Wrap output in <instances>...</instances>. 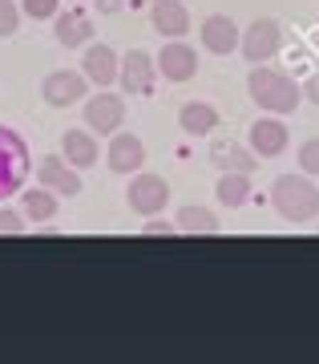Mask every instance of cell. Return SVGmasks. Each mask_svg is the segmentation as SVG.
<instances>
[{
  "instance_id": "obj_1",
  "label": "cell",
  "mask_w": 319,
  "mask_h": 364,
  "mask_svg": "<svg viewBox=\"0 0 319 364\" xmlns=\"http://www.w3.org/2000/svg\"><path fill=\"white\" fill-rule=\"evenodd\" d=\"M247 93H251V102H255L263 114H275V117L295 114L299 102H303L299 81H295L291 73L275 69V65H251V73H247Z\"/></svg>"
},
{
  "instance_id": "obj_2",
  "label": "cell",
  "mask_w": 319,
  "mask_h": 364,
  "mask_svg": "<svg viewBox=\"0 0 319 364\" xmlns=\"http://www.w3.org/2000/svg\"><path fill=\"white\" fill-rule=\"evenodd\" d=\"M271 207L283 223H315L319 219V186L311 174H279L271 182Z\"/></svg>"
},
{
  "instance_id": "obj_3",
  "label": "cell",
  "mask_w": 319,
  "mask_h": 364,
  "mask_svg": "<svg viewBox=\"0 0 319 364\" xmlns=\"http://www.w3.org/2000/svg\"><path fill=\"white\" fill-rule=\"evenodd\" d=\"M33 170V154L28 142L13 126H0V203H9L13 195H21Z\"/></svg>"
},
{
  "instance_id": "obj_4",
  "label": "cell",
  "mask_w": 319,
  "mask_h": 364,
  "mask_svg": "<svg viewBox=\"0 0 319 364\" xmlns=\"http://www.w3.org/2000/svg\"><path fill=\"white\" fill-rule=\"evenodd\" d=\"M279 49H283V28H279L275 16H255V21L243 28V37H239V53H243V61H251V65L275 61Z\"/></svg>"
},
{
  "instance_id": "obj_5",
  "label": "cell",
  "mask_w": 319,
  "mask_h": 364,
  "mask_svg": "<svg viewBox=\"0 0 319 364\" xmlns=\"http://www.w3.org/2000/svg\"><path fill=\"white\" fill-rule=\"evenodd\" d=\"M126 203L134 215H141V219H150V215H162L170 203V182L162 178V174H146V170H138V174H129V186H126Z\"/></svg>"
},
{
  "instance_id": "obj_6",
  "label": "cell",
  "mask_w": 319,
  "mask_h": 364,
  "mask_svg": "<svg viewBox=\"0 0 319 364\" xmlns=\"http://www.w3.org/2000/svg\"><path fill=\"white\" fill-rule=\"evenodd\" d=\"M85 93H90V81H85L81 69H53V73H45V81H40V97H45V105H53V109L81 105Z\"/></svg>"
},
{
  "instance_id": "obj_7",
  "label": "cell",
  "mask_w": 319,
  "mask_h": 364,
  "mask_svg": "<svg viewBox=\"0 0 319 364\" xmlns=\"http://www.w3.org/2000/svg\"><path fill=\"white\" fill-rule=\"evenodd\" d=\"M126 126V97L121 93H93L85 97V130H93L97 138H109Z\"/></svg>"
},
{
  "instance_id": "obj_8",
  "label": "cell",
  "mask_w": 319,
  "mask_h": 364,
  "mask_svg": "<svg viewBox=\"0 0 319 364\" xmlns=\"http://www.w3.org/2000/svg\"><path fill=\"white\" fill-rule=\"evenodd\" d=\"M153 81H158V61H153V53H146V49L121 53V65H117V85H121V93L146 97V93L153 90Z\"/></svg>"
},
{
  "instance_id": "obj_9",
  "label": "cell",
  "mask_w": 319,
  "mask_h": 364,
  "mask_svg": "<svg viewBox=\"0 0 319 364\" xmlns=\"http://www.w3.org/2000/svg\"><path fill=\"white\" fill-rule=\"evenodd\" d=\"M247 146L255 150V158H279L287 146H291V134L283 126V117L275 114H263L251 122V130H247Z\"/></svg>"
},
{
  "instance_id": "obj_10",
  "label": "cell",
  "mask_w": 319,
  "mask_h": 364,
  "mask_svg": "<svg viewBox=\"0 0 319 364\" xmlns=\"http://www.w3.org/2000/svg\"><path fill=\"white\" fill-rule=\"evenodd\" d=\"M105 166L114 170V174H138L146 166V142H141L138 134H126L117 130L109 134V146H105Z\"/></svg>"
},
{
  "instance_id": "obj_11",
  "label": "cell",
  "mask_w": 319,
  "mask_h": 364,
  "mask_svg": "<svg viewBox=\"0 0 319 364\" xmlns=\"http://www.w3.org/2000/svg\"><path fill=\"white\" fill-rule=\"evenodd\" d=\"M153 61H158V77L174 81V85H186V81H194V73H198V53H194L186 41H166Z\"/></svg>"
},
{
  "instance_id": "obj_12",
  "label": "cell",
  "mask_w": 319,
  "mask_h": 364,
  "mask_svg": "<svg viewBox=\"0 0 319 364\" xmlns=\"http://www.w3.org/2000/svg\"><path fill=\"white\" fill-rule=\"evenodd\" d=\"M37 182L49 186L53 195H61V198L81 195V170H73L61 154H40L37 158Z\"/></svg>"
},
{
  "instance_id": "obj_13",
  "label": "cell",
  "mask_w": 319,
  "mask_h": 364,
  "mask_svg": "<svg viewBox=\"0 0 319 364\" xmlns=\"http://www.w3.org/2000/svg\"><path fill=\"white\" fill-rule=\"evenodd\" d=\"M117 65H121V57H117L109 45H85V53H81V73H85V81L90 85H97V90H109V85H117Z\"/></svg>"
},
{
  "instance_id": "obj_14",
  "label": "cell",
  "mask_w": 319,
  "mask_h": 364,
  "mask_svg": "<svg viewBox=\"0 0 319 364\" xmlns=\"http://www.w3.org/2000/svg\"><path fill=\"white\" fill-rule=\"evenodd\" d=\"M150 25L158 37L182 41L190 33V9H186V0H150Z\"/></svg>"
},
{
  "instance_id": "obj_15",
  "label": "cell",
  "mask_w": 319,
  "mask_h": 364,
  "mask_svg": "<svg viewBox=\"0 0 319 364\" xmlns=\"http://www.w3.org/2000/svg\"><path fill=\"white\" fill-rule=\"evenodd\" d=\"M198 37H202V49L215 53V57H230V53L239 49V37H243V28L234 25L227 13H210L198 28Z\"/></svg>"
},
{
  "instance_id": "obj_16",
  "label": "cell",
  "mask_w": 319,
  "mask_h": 364,
  "mask_svg": "<svg viewBox=\"0 0 319 364\" xmlns=\"http://www.w3.org/2000/svg\"><path fill=\"white\" fill-rule=\"evenodd\" d=\"M93 16L85 13V9H65V13L53 16V37H57V45H65V49H85L93 41Z\"/></svg>"
},
{
  "instance_id": "obj_17",
  "label": "cell",
  "mask_w": 319,
  "mask_h": 364,
  "mask_svg": "<svg viewBox=\"0 0 319 364\" xmlns=\"http://www.w3.org/2000/svg\"><path fill=\"white\" fill-rule=\"evenodd\" d=\"M61 158H65L73 170L97 166V158H102L97 134H93V130H65V134H61Z\"/></svg>"
},
{
  "instance_id": "obj_18",
  "label": "cell",
  "mask_w": 319,
  "mask_h": 364,
  "mask_svg": "<svg viewBox=\"0 0 319 364\" xmlns=\"http://www.w3.org/2000/svg\"><path fill=\"white\" fill-rule=\"evenodd\" d=\"M178 126L186 138H210L222 126V117H218V109L210 102H186L178 109Z\"/></svg>"
},
{
  "instance_id": "obj_19",
  "label": "cell",
  "mask_w": 319,
  "mask_h": 364,
  "mask_svg": "<svg viewBox=\"0 0 319 364\" xmlns=\"http://www.w3.org/2000/svg\"><path fill=\"white\" fill-rule=\"evenodd\" d=\"M215 198H218L227 210L247 207V203H251V174H243V170H218Z\"/></svg>"
},
{
  "instance_id": "obj_20",
  "label": "cell",
  "mask_w": 319,
  "mask_h": 364,
  "mask_svg": "<svg viewBox=\"0 0 319 364\" xmlns=\"http://www.w3.org/2000/svg\"><path fill=\"white\" fill-rule=\"evenodd\" d=\"M210 162H215L218 170H243V174H251V170L259 166V158H255V150H251V146L222 142V138L210 146Z\"/></svg>"
},
{
  "instance_id": "obj_21",
  "label": "cell",
  "mask_w": 319,
  "mask_h": 364,
  "mask_svg": "<svg viewBox=\"0 0 319 364\" xmlns=\"http://www.w3.org/2000/svg\"><path fill=\"white\" fill-rule=\"evenodd\" d=\"M57 210H61V195H53L49 186H40L37 191H21V215L33 223H49L57 219Z\"/></svg>"
},
{
  "instance_id": "obj_22",
  "label": "cell",
  "mask_w": 319,
  "mask_h": 364,
  "mask_svg": "<svg viewBox=\"0 0 319 364\" xmlns=\"http://www.w3.org/2000/svg\"><path fill=\"white\" fill-rule=\"evenodd\" d=\"M174 227H178V235H218L222 231L218 215L206 210V207H182L178 215H174Z\"/></svg>"
},
{
  "instance_id": "obj_23",
  "label": "cell",
  "mask_w": 319,
  "mask_h": 364,
  "mask_svg": "<svg viewBox=\"0 0 319 364\" xmlns=\"http://www.w3.org/2000/svg\"><path fill=\"white\" fill-rule=\"evenodd\" d=\"M21 4L16 0H0V41L16 37V28H21Z\"/></svg>"
},
{
  "instance_id": "obj_24",
  "label": "cell",
  "mask_w": 319,
  "mask_h": 364,
  "mask_svg": "<svg viewBox=\"0 0 319 364\" xmlns=\"http://www.w3.org/2000/svg\"><path fill=\"white\" fill-rule=\"evenodd\" d=\"M21 13L33 16V21H53L61 13V0H21Z\"/></svg>"
},
{
  "instance_id": "obj_25",
  "label": "cell",
  "mask_w": 319,
  "mask_h": 364,
  "mask_svg": "<svg viewBox=\"0 0 319 364\" xmlns=\"http://www.w3.org/2000/svg\"><path fill=\"white\" fill-rule=\"evenodd\" d=\"M25 231H28L25 215H21V210H13V207H4V203H0V235H25Z\"/></svg>"
},
{
  "instance_id": "obj_26",
  "label": "cell",
  "mask_w": 319,
  "mask_h": 364,
  "mask_svg": "<svg viewBox=\"0 0 319 364\" xmlns=\"http://www.w3.org/2000/svg\"><path fill=\"white\" fill-rule=\"evenodd\" d=\"M299 170L303 174H319V138H307L299 146Z\"/></svg>"
},
{
  "instance_id": "obj_27",
  "label": "cell",
  "mask_w": 319,
  "mask_h": 364,
  "mask_svg": "<svg viewBox=\"0 0 319 364\" xmlns=\"http://www.w3.org/2000/svg\"><path fill=\"white\" fill-rule=\"evenodd\" d=\"M141 235H146V239H153V235H178V227H174V223H158V215H150V223L141 227Z\"/></svg>"
},
{
  "instance_id": "obj_28",
  "label": "cell",
  "mask_w": 319,
  "mask_h": 364,
  "mask_svg": "<svg viewBox=\"0 0 319 364\" xmlns=\"http://www.w3.org/2000/svg\"><path fill=\"white\" fill-rule=\"evenodd\" d=\"M93 4H97V13L102 16H117L121 9H126V0H93Z\"/></svg>"
}]
</instances>
